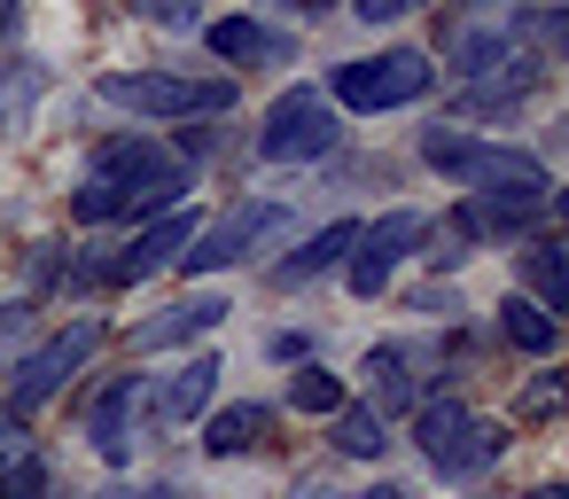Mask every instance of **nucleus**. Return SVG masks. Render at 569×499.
Here are the masks:
<instances>
[{
	"label": "nucleus",
	"mask_w": 569,
	"mask_h": 499,
	"mask_svg": "<svg viewBox=\"0 0 569 499\" xmlns=\"http://www.w3.org/2000/svg\"><path fill=\"white\" fill-rule=\"evenodd\" d=\"M406 421H413V445H421V452L437 460V452H445V445H452V437H460V429H468L476 413H468V398H452V390H445V398H421V406H413Z\"/></svg>",
	"instance_id": "nucleus-22"
},
{
	"label": "nucleus",
	"mask_w": 569,
	"mask_h": 499,
	"mask_svg": "<svg viewBox=\"0 0 569 499\" xmlns=\"http://www.w3.org/2000/svg\"><path fill=\"white\" fill-rule=\"evenodd\" d=\"M266 351H273L281 367H305V359H312V336H305V328H281V336H266Z\"/></svg>",
	"instance_id": "nucleus-32"
},
{
	"label": "nucleus",
	"mask_w": 569,
	"mask_h": 499,
	"mask_svg": "<svg viewBox=\"0 0 569 499\" xmlns=\"http://www.w3.org/2000/svg\"><path fill=\"white\" fill-rule=\"evenodd\" d=\"M421 258H429L437 273H460V266H468L476 250H468V242H460L452 227H437V219H429V234H421Z\"/></svg>",
	"instance_id": "nucleus-25"
},
{
	"label": "nucleus",
	"mask_w": 569,
	"mask_h": 499,
	"mask_svg": "<svg viewBox=\"0 0 569 499\" xmlns=\"http://www.w3.org/2000/svg\"><path fill=\"white\" fill-rule=\"evenodd\" d=\"M48 289H63V250H56V242H40V250L24 258V305L48 297Z\"/></svg>",
	"instance_id": "nucleus-26"
},
{
	"label": "nucleus",
	"mask_w": 569,
	"mask_h": 499,
	"mask_svg": "<svg viewBox=\"0 0 569 499\" xmlns=\"http://www.w3.org/2000/svg\"><path fill=\"white\" fill-rule=\"evenodd\" d=\"M94 499H133V491H94Z\"/></svg>",
	"instance_id": "nucleus-40"
},
{
	"label": "nucleus",
	"mask_w": 569,
	"mask_h": 499,
	"mask_svg": "<svg viewBox=\"0 0 569 499\" xmlns=\"http://www.w3.org/2000/svg\"><path fill=\"white\" fill-rule=\"evenodd\" d=\"M351 499H406V483H390V476H382V483H367V491H351Z\"/></svg>",
	"instance_id": "nucleus-37"
},
{
	"label": "nucleus",
	"mask_w": 569,
	"mask_h": 499,
	"mask_svg": "<svg viewBox=\"0 0 569 499\" xmlns=\"http://www.w3.org/2000/svg\"><path fill=\"white\" fill-rule=\"evenodd\" d=\"M343 149V110L320 87H281L258 118V157L266 164H320Z\"/></svg>",
	"instance_id": "nucleus-5"
},
{
	"label": "nucleus",
	"mask_w": 569,
	"mask_h": 499,
	"mask_svg": "<svg viewBox=\"0 0 569 499\" xmlns=\"http://www.w3.org/2000/svg\"><path fill=\"white\" fill-rule=\"evenodd\" d=\"M149 499H180V491H172V483H157V491H149Z\"/></svg>",
	"instance_id": "nucleus-39"
},
{
	"label": "nucleus",
	"mask_w": 569,
	"mask_h": 499,
	"mask_svg": "<svg viewBox=\"0 0 569 499\" xmlns=\"http://www.w3.org/2000/svg\"><path fill=\"white\" fill-rule=\"evenodd\" d=\"M0 499H48V460H40V452H24L9 476H0Z\"/></svg>",
	"instance_id": "nucleus-28"
},
{
	"label": "nucleus",
	"mask_w": 569,
	"mask_h": 499,
	"mask_svg": "<svg viewBox=\"0 0 569 499\" xmlns=\"http://www.w3.org/2000/svg\"><path fill=\"white\" fill-rule=\"evenodd\" d=\"M421 0H351V17L359 24H398V17H413Z\"/></svg>",
	"instance_id": "nucleus-30"
},
{
	"label": "nucleus",
	"mask_w": 569,
	"mask_h": 499,
	"mask_svg": "<svg viewBox=\"0 0 569 499\" xmlns=\"http://www.w3.org/2000/svg\"><path fill=\"white\" fill-rule=\"evenodd\" d=\"M499 452H507V429H499V421H468V429H460V437H452V445H445L429 468H437L445 483H476V476H483Z\"/></svg>",
	"instance_id": "nucleus-20"
},
{
	"label": "nucleus",
	"mask_w": 569,
	"mask_h": 499,
	"mask_svg": "<svg viewBox=\"0 0 569 499\" xmlns=\"http://www.w3.org/2000/svg\"><path fill=\"white\" fill-rule=\"evenodd\" d=\"M530 9L538 0H445V17H437V56L452 79H491L507 63L530 56Z\"/></svg>",
	"instance_id": "nucleus-2"
},
{
	"label": "nucleus",
	"mask_w": 569,
	"mask_h": 499,
	"mask_svg": "<svg viewBox=\"0 0 569 499\" xmlns=\"http://www.w3.org/2000/svg\"><path fill=\"white\" fill-rule=\"evenodd\" d=\"M546 79H553V63H538V56H522V63H507V71H491V79H476L452 110H445V126H460V118H515L530 94H546Z\"/></svg>",
	"instance_id": "nucleus-14"
},
{
	"label": "nucleus",
	"mask_w": 569,
	"mask_h": 499,
	"mask_svg": "<svg viewBox=\"0 0 569 499\" xmlns=\"http://www.w3.org/2000/svg\"><path fill=\"white\" fill-rule=\"evenodd\" d=\"M328 445H336L343 460H382V445H390V421H382L367 398H343V406L328 413Z\"/></svg>",
	"instance_id": "nucleus-21"
},
{
	"label": "nucleus",
	"mask_w": 569,
	"mask_h": 499,
	"mask_svg": "<svg viewBox=\"0 0 569 499\" xmlns=\"http://www.w3.org/2000/svg\"><path fill=\"white\" fill-rule=\"evenodd\" d=\"M17 24H24V0H0V48L17 40Z\"/></svg>",
	"instance_id": "nucleus-34"
},
{
	"label": "nucleus",
	"mask_w": 569,
	"mask_h": 499,
	"mask_svg": "<svg viewBox=\"0 0 569 499\" xmlns=\"http://www.w3.org/2000/svg\"><path fill=\"white\" fill-rule=\"evenodd\" d=\"M413 312H421V320H445V328H452V320H460V297H452V289H413Z\"/></svg>",
	"instance_id": "nucleus-31"
},
{
	"label": "nucleus",
	"mask_w": 569,
	"mask_h": 499,
	"mask_svg": "<svg viewBox=\"0 0 569 499\" xmlns=\"http://www.w3.org/2000/svg\"><path fill=\"white\" fill-rule=\"evenodd\" d=\"M515 273H522V297L538 305V312H569V258H561V242L553 234H538V242H522V258H515Z\"/></svg>",
	"instance_id": "nucleus-18"
},
{
	"label": "nucleus",
	"mask_w": 569,
	"mask_h": 499,
	"mask_svg": "<svg viewBox=\"0 0 569 499\" xmlns=\"http://www.w3.org/2000/svg\"><path fill=\"white\" fill-rule=\"evenodd\" d=\"M273 9H289V17H328L336 0H273Z\"/></svg>",
	"instance_id": "nucleus-35"
},
{
	"label": "nucleus",
	"mask_w": 569,
	"mask_h": 499,
	"mask_svg": "<svg viewBox=\"0 0 569 499\" xmlns=\"http://www.w3.org/2000/svg\"><path fill=\"white\" fill-rule=\"evenodd\" d=\"M94 94L126 118L172 126V118H227L234 110V79H180V71H102Z\"/></svg>",
	"instance_id": "nucleus-4"
},
{
	"label": "nucleus",
	"mask_w": 569,
	"mask_h": 499,
	"mask_svg": "<svg viewBox=\"0 0 569 499\" xmlns=\"http://www.w3.org/2000/svg\"><path fill=\"white\" fill-rule=\"evenodd\" d=\"M149 17H157V24H196L188 0H149Z\"/></svg>",
	"instance_id": "nucleus-33"
},
{
	"label": "nucleus",
	"mask_w": 569,
	"mask_h": 499,
	"mask_svg": "<svg viewBox=\"0 0 569 499\" xmlns=\"http://www.w3.org/2000/svg\"><path fill=\"white\" fill-rule=\"evenodd\" d=\"M553 203L561 196H546V203H499V196H460L452 203V234L476 250V242H538L546 234V219H553Z\"/></svg>",
	"instance_id": "nucleus-11"
},
{
	"label": "nucleus",
	"mask_w": 569,
	"mask_h": 499,
	"mask_svg": "<svg viewBox=\"0 0 569 499\" xmlns=\"http://www.w3.org/2000/svg\"><path fill=\"white\" fill-rule=\"evenodd\" d=\"M87 437H94V452H102L110 468L133 460V445H141V375H110V382L87 398Z\"/></svg>",
	"instance_id": "nucleus-13"
},
{
	"label": "nucleus",
	"mask_w": 569,
	"mask_h": 499,
	"mask_svg": "<svg viewBox=\"0 0 569 499\" xmlns=\"http://www.w3.org/2000/svg\"><path fill=\"white\" fill-rule=\"evenodd\" d=\"M343 398H351V390H343V375H328L320 359H305V367L289 375V406H297V413H336Z\"/></svg>",
	"instance_id": "nucleus-24"
},
{
	"label": "nucleus",
	"mask_w": 569,
	"mask_h": 499,
	"mask_svg": "<svg viewBox=\"0 0 569 499\" xmlns=\"http://www.w3.org/2000/svg\"><path fill=\"white\" fill-rule=\"evenodd\" d=\"M561 382H569V375H538V382H522L515 413H522V421H553V413H561Z\"/></svg>",
	"instance_id": "nucleus-27"
},
{
	"label": "nucleus",
	"mask_w": 569,
	"mask_h": 499,
	"mask_svg": "<svg viewBox=\"0 0 569 499\" xmlns=\"http://www.w3.org/2000/svg\"><path fill=\"white\" fill-rule=\"evenodd\" d=\"M219 375H227L219 351H196V359H180L172 375H141V437L211 413V406H219Z\"/></svg>",
	"instance_id": "nucleus-9"
},
{
	"label": "nucleus",
	"mask_w": 569,
	"mask_h": 499,
	"mask_svg": "<svg viewBox=\"0 0 569 499\" xmlns=\"http://www.w3.org/2000/svg\"><path fill=\"white\" fill-rule=\"evenodd\" d=\"M429 87H437V63H429L421 48H382V56L336 63L320 94H328L343 118H382V110H413Z\"/></svg>",
	"instance_id": "nucleus-3"
},
{
	"label": "nucleus",
	"mask_w": 569,
	"mask_h": 499,
	"mask_svg": "<svg viewBox=\"0 0 569 499\" xmlns=\"http://www.w3.org/2000/svg\"><path fill=\"white\" fill-rule=\"evenodd\" d=\"M40 94H48V63L17 56L9 71H0V126H24V118L40 110Z\"/></svg>",
	"instance_id": "nucleus-23"
},
{
	"label": "nucleus",
	"mask_w": 569,
	"mask_h": 499,
	"mask_svg": "<svg viewBox=\"0 0 569 499\" xmlns=\"http://www.w3.org/2000/svg\"><path fill=\"white\" fill-rule=\"evenodd\" d=\"M522 499H569V491H561V483H538V491H522Z\"/></svg>",
	"instance_id": "nucleus-38"
},
{
	"label": "nucleus",
	"mask_w": 569,
	"mask_h": 499,
	"mask_svg": "<svg viewBox=\"0 0 569 499\" xmlns=\"http://www.w3.org/2000/svg\"><path fill=\"white\" fill-rule=\"evenodd\" d=\"M421 164L445 172L452 188L499 196V203H546V196H553V172H546L538 149H522V141H483V133H468V126H445V118L421 126Z\"/></svg>",
	"instance_id": "nucleus-1"
},
{
	"label": "nucleus",
	"mask_w": 569,
	"mask_h": 499,
	"mask_svg": "<svg viewBox=\"0 0 569 499\" xmlns=\"http://www.w3.org/2000/svg\"><path fill=\"white\" fill-rule=\"evenodd\" d=\"M203 48L219 56V63H234V71H273V63H289L297 48L281 40V32H266L258 17H219V24H203Z\"/></svg>",
	"instance_id": "nucleus-16"
},
{
	"label": "nucleus",
	"mask_w": 569,
	"mask_h": 499,
	"mask_svg": "<svg viewBox=\"0 0 569 499\" xmlns=\"http://www.w3.org/2000/svg\"><path fill=\"white\" fill-rule=\"evenodd\" d=\"M421 234H429V211H406V203H398V211H382L375 227H359V242H351V258H343L351 297H367V305H375V297L390 289V273L421 250Z\"/></svg>",
	"instance_id": "nucleus-8"
},
{
	"label": "nucleus",
	"mask_w": 569,
	"mask_h": 499,
	"mask_svg": "<svg viewBox=\"0 0 569 499\" xmlns=\"http://www.w3.org/2000/svg\"><path fill=\"white\" fill-rule=\"evenodd\" d=\"M24 452H40V445H32V421H24V413H9V406H0V476H9V468H17Z\"/></svg>",
	"instance_id": "nucleus-29"
},
{
	"label": "nucleus",
	"mask_w": 569,
	"mask_h": 499,
	"mask_svg": "<svg viewBox=\"0 0 569 499\" xmlns=\"http://www.w3.org/2000/svg\"><path fill=\"white\" fill-rule=\"evenodd\" d=\"M491 328H499V343H507V351H522V359H553V351H561V320H553V312H538L522 289H515V297H499Z\"/></svg>",
	"instance_id": "nucleus-19"
},
{
	"label": "nucleus",
	"mask_w": 569,
	"mask_h": 499,
	"mask_svg": "<svg viewBox=\"0 0 569 499\" xmlns=\"http://www.w3.org/2000/svg\"><path fill=\"white\" fill-rule=\"evenodd\" d=\"M289 203H234V211H219L211 227H196V242L180 250V273L196 281V273H227V266H242V258H258V250H281L289 242Z\"/></svg>",
	"instance_id": "nucleus-7"
},
{
	"label": "nucleus",
	"mask_w": 569,
	"mask_h": 499,
	"mask_svg": "<svg viewBox=\"0 0 569 499\" xmlns=\"http://www.w3.org/2000/svg\"><path fill=\"white\" fill-rule=\"evenodd\" d=\"M429 359L413 351V343H375L367 359H359V382H367V406L382 413V421H398V413H413L421 398H429V375H421Z\"/></svg>",
	"instance_id": "nucleus-12"
},
{
	"label": "nucleus",
	"mask_w": 569,
	"mask_h": 499,
	"mask_svg": "<svg viewBox=\"0 0 569 499\" xmlns=\"http://www.w3.org/2000/svg\"><path fill=\"white\" fill-rule=\"evenodd\" d=\"M110 343V320H94V312H79L71 328H56L48 343H32L24 359H17V375H9V413H40L48 398H63L71 390V375H87V359Z\"/></svg>",
	"instance_id": "nucleus-6"
},
{
	"label": "nucleus",
	"mask_w": 569,
	"mask_h": 499,
	"mask_svg": "<svg viewBox=\"0 0 569 499\" xmlns=\"http://www.w3.org/2000/svg\"><path fill=\"white\" fill-rule=\"evenodd\" d=\"M227 297L219 289H196V297H180V305H164V312H149L133 336H126V351L133 359H157V351H180V343H203V336H219L227 328Z\"/></svg>",
	"instance_id": "nucleus-10"
},
{
	"label": "nucleus",
	"mask_w": 569,
	"mask_h": 499,
	"mask_svg": "<svg viewBox=\"0 0 569 499\" xmlns=\"http://www.w3.org/2000/svg\"><path fill=\"white\" fill-rule=\"evenodd\" d=\"M351 242H359V219H328V227H320V234H305L289 258H273V266H266V281H273V289H305V281L336 273V266L351 258Z\"/></svg>",
	"instance_id": "nucleus-15"
},
{
	"label": "nucleus",
	"mask_w": 569,
	"mask_h": 499,
	"mask_svg": "<svg viewBox=\"0 0 569 499\" xmlns=\"http://www.w3.org/2000/svg\"><path fill=\"white\" fill-rule=\"evenodd\" d=\"M297 499H343V491H336L328 476H305V483H297Z\"/></svg>",
	"instance_id": "nucleus-36"
},
{
	"label": "nucleus",
	"mask_w": 569,
	"mask_h": 499,
	"mask_svg": "<svg viewBox=\"0 0 569 499\" xmlns=\"http://www.w3.org/2000/svg\"><path fill=\"white\" fill-rule=\"evenodd\" d=\"M266 437H273V406H258V398H234V406H211L203 413V452L211 460H242Z\"/></svg>",
	"instance_id": "nucleus-17"
}]
</instances>
